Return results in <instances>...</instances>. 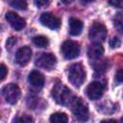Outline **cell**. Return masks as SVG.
Listing matches in <instances>:
<instances>
[{
	"label": "cell",
	"instance_id": "6da1fadb",
	"mask_svg": "<svg viewBox=\"0 0 123 123\" xmlns=\"http://www.w3.org/2000/svg\"><path fill=\"white\" fill-rule=\"evenodd\" d=\"M52 96L54 100L60 105H67L72 100L73 96L71 90L62 83H57L52 88Z\"/></svg>",
	"mask_w": 123,
	"mask_h": 123
},
{
	"label": "cell",
	"instance_id": "7a4b0ae2",
	"mask_svg": "<svg viewBox=\"0 0 123 123\" xmlns=\"http://www.w3.org/2000/svg\"><path fill=\"white\" fill-rule=\"evenodd\" d=\"M86 80V70L83 64L74 63L68 69V81L74 86H81Z\"/></svg>",
	"mask_w": 123,
	"mask_h": 123
},
{
	"label": "cell",
	"instance_id": "3957f363",
	"mask_svg": "<svg viewBox=\"0 0 123 123\" xmlns=\"http://www.w3.org/2000/svg\"><path fill=\"white\" fill-rule=\"evenodd\" d=\"M69 105L74 116L79 121H86L88 119V108L81 98L73 97Z\"/></svg>",
	"mask_w": 123,
	"mask_h": 123
},
{
	"label": "cell",
	"instance_id": "277c9868",
	"mask_svg": "<svg viewBox=\"0 0 123 123\" xmlns=\"http://www.w3.org/2000/svg\"><path fill=\"white\" fill-rule=\"evenodd\" d=\"M2 95L7 103L14 105L20 98L21 91L18 86L14 84H9L2 88Z\"/></svg>",
	"mask_w": 123,
	"mask_h": 123
},
{
	"label": "cell",
	"instance_id": "5b68a950",
	"mask_svg": "<svg viewBox=\"0 0 123 123\" xmlns=\"http://www.w3.org/2000/svg\"><path fill=\"white\" fill-rule=\"evenodd\" d=\"M107 37V29L102 23H93L88 31V37L91 41L102 42Z\"/></svg>",
	"mask_w": 123,
	"mask_h": 123
},
{
	"label": "cell",
	"instance_id": "8992f818",
	"mask_svg": "<svg viewBox=\"0 0 123 123\" xmlns=\"http://www.w3.org/2000/svg\"><path fill=\"white\" fill-rule=\"evenodd\" d=\"M57 59L54 55L50 53H41L39 56L37 57L35 64L39 67L43 68L45 70H52L56 66Z\"/></svg>",
	"mask_w": 123,
	"mask_h": 123
},
{
	"label": "cell",
	"instance_id": "52a82bcc",
	"mask_svg": "<svg viewBox=\"0 0 123 123\" xmlns=\"http://www.w3.org/2000/svg\"><path fill=\"white\" fill-rule=\"evenodd\" d=\"M62 53L67 60H73L80 55V46L76 41L66 40L62 45Z\"/></svg>",
	"mask_w": 123,
	"mask_h": 123
},
{
	"label": "cell",
	"instance_id": "ba28073f",
	"mask_svg": "<svg viewBox=\"0 0 123 123\" xmlns=\"http://www.w3.org/2000/svg\"><path fill=\"white\" fill-rule=\"evenodd\" d=\"M105 91V86L100 82H92L86 87V95L90 100L100 99Z\"/></svg>",
	"mask_w": 123,
	"mask_h": 123
},
{
	"label": "cell",
	"instance_id": "9c48e42d",
	"mask_svg": "<svg viewBox=\"0 0 123 123\" xmlns=\"http://www.w3.org/2000/svg\"><path fill=\"white\" fill-rule=\"evenodd\" d=\"M39 21L43 26L51 30H57L61 25L60 19L51 12H43L39 17Z\"/></svg>",
	"mask_w": 123,
	"mask_h": 123
},
{
	"label": "cell",
	"instance_id": "30bf717a",
	"mask_svg": "<svg viewBox=\"0 0 123 123\" xmlns=\"http://www.w3.org/2000/svg\"><path fill=\"white\" fill-rule=\"evenodd\" d=\"M31 58H32V50L28 46H23V47L19 48L16 51V54H15V62L20 66L26 65L30 62Z\"/></svg>",
	"mask_w": 123,
	"mask_h": 123
},
{
	"label": "cell",
	"instance_id": "8fae6325",
	"mask_svg": "<svg viewBox=\"0 0 123 123\" xmlns=\"http://www.w3.org/2000/svg\"><path fill=\"white\" fill-rule=\"evenodd\" d=\"M6 20L16 31L22 30L25 27V25H26L25 20L21 16H19L17 13L13 12H8L6 13Z\"/></svg>",
	"mask_w": 123,
	"mask_h": 123
},
{
	"label": "cell",
	"instance_id": "7c38bea8",
	"mask_svg": "<svg viewBox=\"0 0 123 123\" xmlns=\"http://www.w3.org/2000/svg\"><path fill=\"white\" fill-rule=\"evenodd\" d=\"M28 81H29V84L32 86L37 87V88H41L44 85V77L37 70H33L29 74Z\"/></svg>",
	"mask_w": 123,
	"mask_h": 123
},
{
	"label": "cell",
	"instance_id": "4fadbf2b",
	"mask_svg": "<svg viewBox=\"0 0 123 123\" xmlns=\"http://www.w3.org/2000/svg\"><path fill=\"white\" fill-rule=\"evenodd\" d=\"M104 54V48L99 42H94L91 45H89L87 49V56L89 59L96 60L100 59Z\"/></svg>",
	"mask_w": 123,
	"mask_h": 123
},
{
	"label": "cell",
	"instance_id": "5bb4252c",
	"mask_svg": "<svg viewBox=\"0 0 123 123\" xmlns=\"http://www.w3.org/2000/svg\"><path fill=\"white\" fill-rule=\"evenodd\" d=\"M83 22L75 17H71L69 19V33L71 36H79L83 31Z\"/></svg>",
	"mask_w": 123,
	"mask_h": 123
},
{
	"label": "cell",
	"instance_id": "9a60e30c",
	"mask_svg": "<svg viewBox=\"0 0 123 123\" xmlns=\"http://www.w3.org/2000/svg\"><path fill=\"white\" fill-rule=\"evenodd\" d=\"M33 43L39 48H45L49 44V40L44 36H36L33 37Z\"/></svg>",
	"mask_w": 123,
	"mask_h": 123
},
{
	"label": "cell",
	"instance_id": "2e32d148",
	"mask_svg": "<svg viewBox=\"0 0 123 123\" xmlns=\"http://www.w3.org/2000/svg\"><path fill=\"white\" fill-rule=\"evenodd\" d=\"M50 121L54 123H66L68 121V117L63 112H55L50 116Z\"/></svg>",
	"mask_w": 123,
	"mask_h": 123
},
{
	"label": "cell",
	"instance_id": "e0dca14e",
	"mask_svg": "<svg viewBox=\"0 0 123 123\" xmlns=\"http://www.w3.org/2000/svg\"><path fill=\"white\" fill-rule=\"evenodd\" d=\"M113 23H114V27L116 28V30L123 34V12H118L115 17H114V20H113Z\"/></svg>",
	"mask_w": 123,
	"mask_h": 123
},
{
	"label": "cell",
	"instance_id": "ac0fdd59",
	"mask_svg": "<svg viewBox=\"0 0 123 123\" xmlns=\"http://www.w3.org/2000/svg\"><path fill=\"white\" fill-rule=\"evenodd\" d=\"M10 5L12 8H15L21 11L27 9V3L25 0H10Z\"/></svg>",
	"mask_w": 123,
	"mask_h": 123
},
{
	"label": "cell",
	"instance_id": "d6986e66",
	"mask_svg": "<svg viewBox=\"0 0 123 123\" xmlns=\"http://www.w3.org/2000/svg\"><path fill=\"white\" fill-rule=\"evenodd\" d=\"M109 43H110V46H111V48H117V47L120 46L121 41H120L119 38H117V37H112L110 39Z\"/></svg>",
	"mask_w": 123,
	"mask_h": 123
},
{
	"label": "cell",
	"instance_id": "ffe728a7",
	"mask_svg": "<svg viewBox=\"0 0 123 123\" xmlns=\"http://www.w3.org/2000/svg\"><path fill=\"white\" fill-rule=\"evenodd\" d=\"M52 0H35V4L38 8H44L50 5Z\"/></svg>",
	"mask_w": 123,
	"mask_h": 123
},
{
	"label": "cell",
	"instance_id": "44dd1931",
	"mask_svg": "<svg viewBox=\"0 0 123 123\" xmlns=\"http://www.w3.org/2000/svg\"><path fill=\"white\" fill-rule=\"evenodd\" d=\"M109 3L114 8H123V0H109Z\"/></svg>",
	"mask_w": 123,
	"mask_h": 123
},
{
	"label": "cell",
	"instance_id": "7402d4cb",
	"mask_svg": "<svg viewBox=\"0 0 123 123\" xmlns=\"http://www.w3.org/2000/svg\"><path fill=\"white\" fill-rule=\"evenodd\" d=\"M7 73H8V68L6 67V65H5L4 63H2V64H1V67H0V77H1V81H3V80L5 79Z\"/></svg>",
	"mask_w": 123,
	"mask_h": 123
},
{
	"label": "cell",
	"instance_id": "603a6c76",
	"mask_svg": "<svg viewBox=\"0 0 123 123\" xmlns=\"http://www.w3.org/2000/svg\"><path fill=\"white\" fill-rule=\"evenodd\" d=\"M116 83H123V69H119L115 74Z\"/></svg>",
	"mask_w": 123,
	"mask_h": 123
},
{
	"label": "cell",
	"instance_id": "cb8c5ba5",
	"mask_svg": "<svg viewBox=\"0 0 123 123\" xmlns=\"http://www.w3.org/2000/svg\"><path fill=\"white\" fill-rule=\"evenodd\" d=\"M14 121H16V122H32L33 118L30 117V116L24 115V116H21V117H18V118L14 119Z\"/></svg>",
	"mask_w": 123,
	"mask_h": 123
},
{
	"label": "cell",
	"instance_id": "d4e9b609",
	"mask_svg": "<svg viewBox=\"0 0 123 123\" xmlns=\"http://www.w3.org/2000/svg\"><path fill=\"white\" fill-rule=\"evenodd\" d=\"M15 42H16V39H15L14 37L9 38L8 41H7V49H8V47H12V45H13Z\"/></svg>",
	"mask_w": 123,
	"mask_h": 123
},
{
	"label": "cell",
	"instance_id": "484cf974",
	"mask_svg": "<svg viewBox=\"0 0 123 123\" xmlns=\"http://www.w3.org/2000/svg\"><path fill=\"white\" fill-rule=\"evenodd\" d=\"M73 1H74V0H62V2L63 4H66V5H67V4H71Z\"/></svg>",
	"mask_w": 123,
	"mask_h": 123
},
{
	"label": "cell",
	"instance_id": "4316f807",
	"mask_svg": "<svg viewBox=\"0 0 123 123\" xmlns=\"http://www.w3.org/2000/svg\"><path fill=\"white\" fill-rule=\"evenodd\" d=\"M121 121H122V122H123V117H122V118H121Z\"/></svg>",
	"mask_w": 123,
	"mask_h": 123
}]
</instances>
